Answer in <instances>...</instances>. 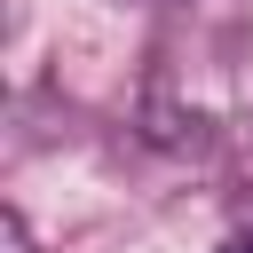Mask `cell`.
Returning <instances> with one entry per match:
<instances>
[{
  "label": "cell",
  "mask_w": 253,
  "mask_h": 253,
  "mask_svg": "<svg viewBox=\"0 0 253 253\" xmlns=\"http://www.w3.org/2000/svg\"><path fill=\"white\" fill-rule=\"evenodd\" d=\"M0 253H40V245H32V221H24L16 206L0 213Z\"/></svg>",
  "instance_id": "6da1fadb"
},
{
  "label": "cell",
  "mask_w": 253,
  "mask_h": 253,
  "mask_svg": "<svg viewBox=\"0 0 253 253\" xmlns=\"http://www.w3.org/2000/svg\"><path fill=\"white\" fill-rule=\"evenodd\" d=\"M221 253H253V237H229V245H221Z\"/></svg>",
  "instance_id": "7a4b0ae2"
}]
</instances>
